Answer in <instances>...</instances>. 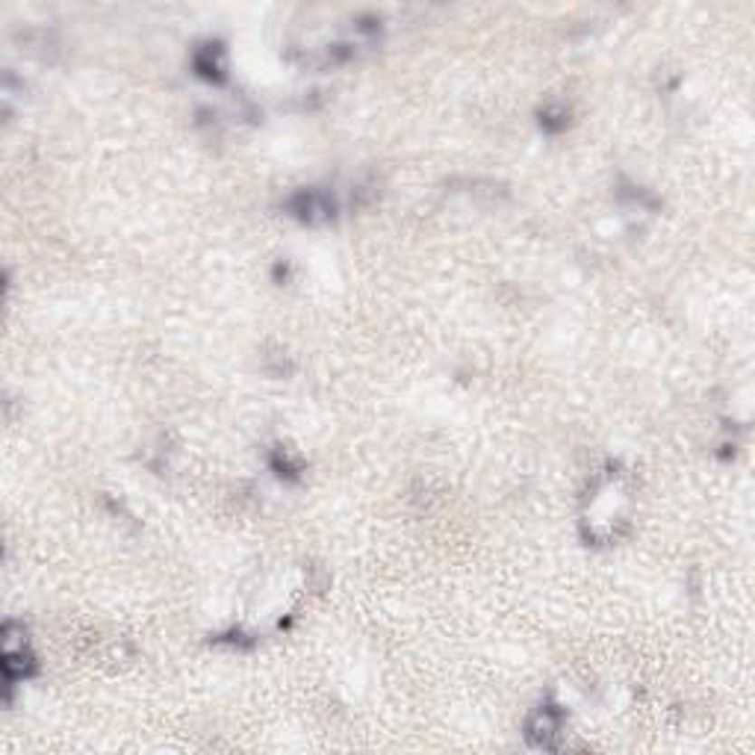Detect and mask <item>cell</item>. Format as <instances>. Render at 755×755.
Returning a JSON list of instances; mask_svg holds the SVG:
<instances>
[{
  "instance_id": "6da1fadb",
  "label": "cell",
  "mask_w": 755,
  "mask_h": 755,
  "mask_svg": "<svg viewBox=\"0 0 755 755\" xmlns=\"http://www.w3.org/2000/svg\"><path fill=\"white\" fill-rule=\"evenodd\" d=\"M529 741L534 747H543V750H552L555 747V738L560 735V714L555 708H540L531 720H529Z\"/></svg>"
},
{
  "instance_id": "7a4b0ae2",
  "label": "cell",
  "mask_w": 755,
  "mask_h": 755,
  "mask_svg": "<svg viewBox=\"0 0 755 755\" xmlns=\"http://www.w3.org/2000/svg\"><path fill=\"white\" fill-rule=\"evenodd\" d=\"M292 210L304 222H319V219H328V215L334 213V204H330L322 192L307 189V192H299V196L292 198Z\"/></svg>"
}]
</instances>
